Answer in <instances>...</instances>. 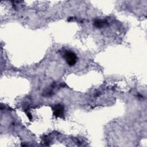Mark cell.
<instances>
[{
  "instance_id": "cell-1",
  "label": "cell",
  "mask_w": 147,
  "mask_h": 147,
  "mask_svg": "<svg viewBox=\"0 0 147 147\" xmlns=\"http://www.w3.org/2000/svg\"><path fill=\"white\" fill-rule=\"evenodd\" d=\"M64 55L69 66H72L75 64L77 62V57L75 53H74L71 51H66Z\"/></svg>"
},
{
  "instance_id": "cell-3",
  "label": "cell",
  "mask_w": 147,
  "mask_h": 147,
  "mask_svg": "<svg viewBox=\"0 0 147 147\" xmlns=\"http://www.w3.org/2000/svg\"><path fill=\"white\" fill-rule=\"evenodd\" d=\"M107 24L108 22H106V21L103 20H96L94 22V26L98 28H101L107 25Z\"/></svg>"
},
{
  "instance_id": "cell-2",
  "label": "cell",
  "mask_w": 147,
  "mask_h": 147,
  "mask_svg": "<svg viewBox=\"0 0 147 147\" xmlns=\"http://www.w3.org/2000/svg\"><path fill=\"white\" fill-rule=\"evenodd\" d=\"M64 113V108L60 104L55 105L54 109V115L56 117H62Z\"/></svg>"
},
{
  "instance_id": "cell-4",
  "label": "cell",
  "mask_w": 147,
  "mask_h": 147,
  "mask_svg": "<svg viewBox=\"0 0 147 147\" xmlns=\"http://www.w3.org/2000/svg\"><path fill=\"white\" fill-rule=\"evenodd\" d=\"M27 116H28V118H30V119L31 120V119L32 118V116L31 114L30 113H28H28H27Z\"/></svg>"
}]
</instances>
